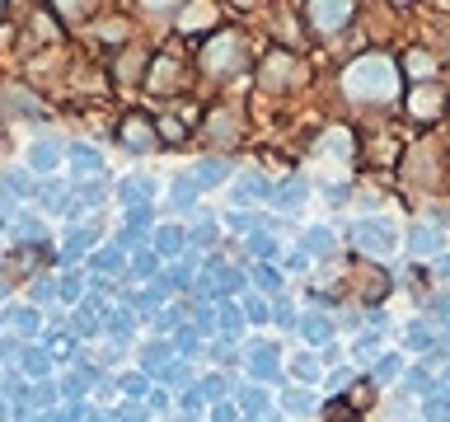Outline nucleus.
<instances>
[{"instance_id":"412c9836","label":"nucleus","mask_w":450,"mask_h":422,"mask_svg":"<svg viewBox=\"0 0 450 422\" xmlns=\"http://www.w3.org/2000/svg\"><path fill=\"white\" fill-rule=\"evenodd\" d=\"M117 263H122V254H117V249H112V254H99V258H94V267H103V272H108V267H117Z\"/></svg>"},{"instance_id":"9d476101","label":"nucleus","mask_w":450,"mask_h":422,"mask_svg":"<svg viewBox=\"0 0 450 422\" xmlns=\"http://www.w3.org/2000/svg\"><path fill=\"white\" fill-rule=\"evenodd\" d=\"M272 347H253V371H258V376H272V371H277V361H272Z\"/></svg>"},{"instance_id":"2eb2a0df","label":"nucleus","mask_w":450,"mask_h":422,"mask_svg":"<svg viewBox=\"0 0 450 422\" xmlns=\"http://www.w3.org/2000/svg\"><path fill=\"white\" fill-rule=\"evenodd\" d=\"M239 324H244V319H239V310H235V305H221V329H230V334H235Z\"/></svg>"},{"instance_id":"aec40b11","label":"nucleus","mask_w":450,"mask_h":422,"mask_svg":"<svg viewBox=\"0 0 450 422\" xmlns=\"http://www.w3.org/2000/svg\"><path fill=\"white\" fill-rule=\"evenodd\" d=\"M328 249V235L324 230H310V254H324Z\"/></svg>"},{"instance_id":"f03ea898","label":"nucleus","mask_w":450,"mask_h":422,"mask_svg":"<svg viewBox=\"0 0 450 422\" xmlns=\"http://www.w3.org/2000/svg\"><path fill=\"white\" fill-rule=\"evenodd\" d=\"M394 240H399V235H394L389 221H361L357 225V245L366 249V254H389Z\"/></svg>"},{"instance_id":"c756f323","label":"nucleus","mask_w":450,"mask_h":422,"mask_svg":"<svg viewBox=\"0 0 450 422\" xmlns=\"http://www.w3.org/2000/svg\"><path fill=\"white\" fill-rule=\"evenodd\" d=\"M61 197H66V192L56 188V183H52V188H43V202H52V207H56V202H61Z\"/></svg>"},{"instance_id":"39448f33","label":"nucleus","mask_w":450,"mask_h":422,"mask_svg":"<svg viewBox=\"0 0 450 422\" xmlns=\"http://www.w3.org/2000/svg\"><path fill=\"white\" fill-rule=\"evenodd\" d=\"M70 165H75V174H99L103 160H99V150H90V145H75V150H70Z\"/></svg>"},{"instance_id":"423d86ee","label":"nucleus","mask_w":450,"mask_h":422,"mask_svg":"<svg viewBox=\"0 0 450 422\" xmlns=\"http://www.w3.org/2000/svg\"><path fill=\"white\" fill-rule=\"evenodd\" d=\"M221 178H230V165H221V160H206L202 169H197V188H211V183H221Z\"/></svg>"},{"instance_id":"0eeeda50","label":"nucleus","mask_w":450,"mask_h":422,"mask_svg":"<svg viewBox=\"0 0 450 422\" xmlns=\"http://www.w3.org/2000/svg\"><path fill=\"white\" fill-rule=\"evenodd\" d=\"M150 192H155V188H150L146 178H127L122 188H117V197H122V202H146Z\"/></svg>"},{"instance_id":"9b49d317","label":"nucleus","mask_w":450,"mask_h":422,"mask_svg":"<svg viewBox=\"0 0 450 422\" xmlns=\"http://www.w3.org/2000/svg\"><path fill=\"white\" fill-rule=\"evenodd\" d=\"M52 165H56V145L52 141L33 145V169H52Z\"/></svg>"},{"instance_id":"f257e3e1","label":"nucleus","mask_w":450,"mask_h":422,"mask_svg":"<svg viewBox=\"0 0 450 422\" xmlns=\"http://www.w3.org/2000/svg\"><path fill=\"white\" fill-rule=\"evenodd\" d=\"M347 89L352 94H361V99H389L394 94V71H389V61L384 56H361L357 66L347 71Z\"/></svg>"},{"instance_id":"4468645a","label":"nucleus","mask_w":450,"mask_h":422,"mask_svg":"<svg viewBox=\"0 0 450 422\" xmlns=\"http://www.w3.org/2000/svg\"><path fill=\"white\" fill-rule=\"evenodd\" d=\"M300 197H305V183H286V188L277 192V202H281V207H291V202H300Z\"/></svg>"},{"instance_id":"7c9ffc66","label":"nucleus","mask_w":450,"mask_h":422,"mask_svg":"<svg viewBox=\"0 0 450 422\" xmlns=\"http://www.w3.org/2000/svg\"><path fill=\"white\" fill-rule=\"evenodd\" d=\"M5 207H10V197H5V188H0V216H5Z\"/></svg>"},{"instance_id":"393cba45","label":"nucleus","mask_w":450,"mask_h":422,"mask_svg":"<svg viewBox=\"0 0 450 422\" xmlns=\"http://www.w3.org/2000/svg\"><path fill=\"white\" fill-rule=\"evenodd\" d=\"M305 334H310V338H324L328 324H324V319H310V324H305Z\"/></svg>"},{"instance_id":"1a4fd4ad","label":"nucleus","mask_w":450,"mask_h":422,"mask_svg":"<svg viewBox=\"0 0 450 422\" xmlns=\"http://www.w3.org/2000/svg\"><path fill=\"white\" fill-rule=\"evenodd\" d=\"M413 249H417V254H436V249H441V235L422 225V230H413Z\"/></svg>"},{"instance_id":"a211bd4d","label":"nucleus","mask_w":450,"mask_h":422,"mask_svg":"<svg viewBox=\"0 0 450 422\" xmlns=\"http://www.w3.org/2000/svg\"><path fill=\"white\" fill-rule=\"evenodd\" d=\"M23 366H28V376H43V371H47V352H28Z\"/></svg>"},{"instance_id":"f3484780","label":"nucleus","mask_w":450,"mask_h":422,"mask_svg":"<svg viewBox=\"0 0 450 422\" xmlns=\"http://www.w3.org/2000/svg\"><path fill=\"white\" fill-rule=\"evenodd\" d=\"M14 324H19L23 334H33V329H38V310H19V314H14Z\"/></svg>"},{"instance_id":"6e6552de","label":"nucleus","mask_w":450,"mask_h":422,"mask_svg":"<svg viewBox=\"0 0 450 422\" xmlns=\"http://www.w3.org/2000/svg\"><path fill=\"white\" fill-rule=\"evenodd\" d=\"M436 108H441V94H436V89H422V94L413 99V113H417V118H431Z\"/></svg>"},{"instance_id":"c85d7f7f","label":"nucleus","mask_w":450,"mask_h":422,"mask_svg":"<svg viewBox=\"0 0 450 422\" xmlns=\"http://www.w3.org/2000/svg\"><path fill=\"white\" fill-rule=\"evenodd\" d=\"M258 403H268V399H263L258 389H244V408H258Z\"/></svg>"},{"instance_id":"f8f14e48","label":"nucleus","mask_w":450,"mask_h":422,"mask_svg":"<svg viewBox=\"0 0 450 422\" xmlns=\"http://www.w3.org/2000/svg\"><path fill=\"white\" fill-rule=\"evenodd\" d=\"M90 240H94V235H90V230H80V235H70V245H66V258H70V263H75V258H80V254H85V249H90Z\"/></svg>"},{"instance_id":"cd10ccee","label":"nucleus","mask_w":450,"mask_h":422,"mask_svg":"<svg viewBox=\"0 0 450 422\" xmlns=\"http://www.w3.org/2000/svg\"><path fill=\"white\" fill-rule=\"evenodd\" d=\"M253 254H272V240H268V235H253Z\"/></svg>"},{"instance_id":"6ab92c4d","label":"nucleus","mask_w":450,"mask_h":422,"mask_svg":"<svg viewBox=\"0 0 450 422\" xmlns=\"http://www.w3.org/2000/svg\"><path fill=\"white\" fill-rule=\"evenodd\" d=\"M159 132H164V141H179V136H183V127L174 123V118H164V123H159Z\"/></svg>"},{"instance_id":"b1692460","label":"nucleus","mask_w":450,"mask_h":422,"mask_svg":"<svg viewBox=\"0 0 450 422\" xmlns=\"http://www.w3.org/2000/svg\"><path fill=\"white\" fill-rule=\"evenodd\" d=\"M47 356H70V338H52V352Z\"/></svg>"},{"instance_id":"2f4dec72","label":"nucleus","mask_w":450,"mask_h":422,"mask_svg":"<svg viewBox=\"0 0 450 422\" xmlns=\"http://www.w3.org/2000/svg\"><path fill=\"white\" fill-rule=\"evenodd\" d=\"M0 14H5V5H0Z\"/></svg>"},{"instance_id":"20e7f679","label":"nucleus","mask_w":450,"mask_h":422,"mask_svg":"<svg viewBox=\"0 0 450 422\" xmlns=\"http://www.w3.org/2000/svg\"><path fill=\"white\" fill-rule=\"evenodd\" d=\"M310 14L319 19V29H338L352 14V5H310Z\"/></svg>"},{"instance_id":"ddd939ff","label":"nucleus","mask_w":450,"mask_h":422,"mask_svg":"<svg viewBox=\"0 0 450 422\" xmlns=\"http://www.w3.org/2000/svg\"><path fill=\"white\" fill-rule=\"evenodd\" d=\"M183 249V235L179 230H159V254H179Z\"/></svg>"},{"instance_id":"4be33fe9","label":"nucleus","mask_w":450,"mask_h":422,"mask_svg":"<svg viewBox=\"0 0 450 422\" xmlns=\"http://www.w3.org/2000/svg\"><path fill=\"white\" fill-rule=\"evenodd\" d=\"M108 329H112V334H127V329H132V319H127V314H108Z\"/></svg>"},{"instance_id":"a878e982","label":"nucleus","mask_w":450,"mask_h":422,"mask_svg":"<svg viewBox=\"0 0 450 422\" xmlns=\"http://www.w3.org/2000/svg\"><path fill=\"white\" fill-rule=\"evenodd\" d=\"M47 399H52V385H38L33 394H28V403H47Z\"/></svg>"},{"instance_id":"dca6fc26","label":"nucleus","mask_w":450,"mask_h":422,"mask_svg":"<svg viewBox=\"0 0 450 422\" xmlns=\"http://www.w3.org/2000/svg\"><path fill=\"white\" fill-rule=\"evenodd\" d=\"M253 282H258L263 291H277V282H281V277L272 272V267H258V272H253Z\"/></svg>"},{"instance_id":"bb28decb","label":"nucleus","mask_w":450,"mask_h":422,"mask_svg":"<svg viewBox=\"0 0 450 422\" xmlns=\"http://www.w3.org/2000/svg\"><path fill=\"white\" fill-rule=\"evenodd\" d=\"M61 296H66V300H75V296H80V277H66V287H61Z\"/></svg>"},{"instance_id":"7ed1b4c3","label":"nucleus","mask_w":450,"mask_h":422,"mask_svg":"<svg viewBox=\"0 0 450 422\" xmlns=\"http://www.w3.org/2000/svg\"><path fill=\"white\" fill-rule=\"evenodd\" d=\"M122 141L136 145V150L150 145V141H155V136H150V123H146V118H127V123H122Z\"/></svg>"},{"instance_id":"5701e85b","label":"nucleus","mask_w":450,"mask_h":422,"mask_svg":"<svg viewBox=\"0 0 450 422\" xmlns=\"http://www.w3.org/2000/svg\"><path fill=\"white\" fill-rule=\"evenodd\" d=\"M19 235H23V240H33V235H43V225H38V221H28V216H23V221H19Z\"/></svg>"}]
</instances>
